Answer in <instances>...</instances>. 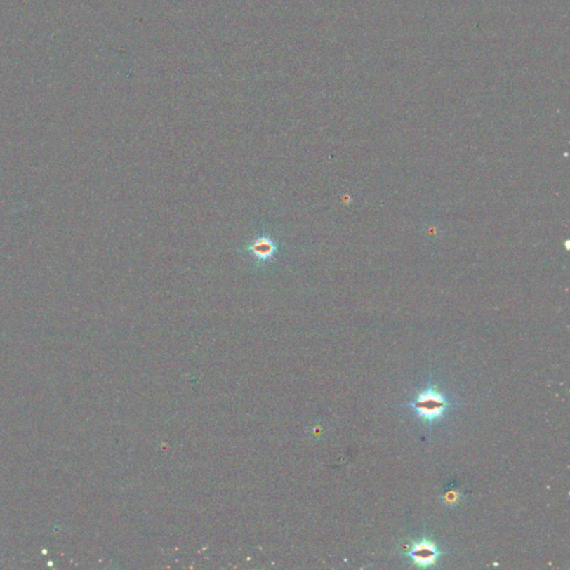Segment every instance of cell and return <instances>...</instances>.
I'll return each instance as SVG.
<instances>
[{"label": "cell", "mask_w": 570, "mask_h": 570, "mask_svg": "<svg viewBox=\"0 0 570 570\" xmlns=\"http://www.w3.org/2000/svg\"><path fill=\"white\" fill-rule=\"evenodd\" d=\"M458 501H459V492L449 491L446 492V496H444V501L448 505H455Z\"/></svg>", "instance_id": "obj_4"}, {"label": "cell", "mask_w": 570, "mask_h": 570, "mask_svg": "<svg viewBox=\"0 0 570 570\" xmlns=\"http://www.w3.org/2000/svg\"><path fill=\"white\" fill-rule=\"evenodd\" d=\"M244 251L252 256L256 263L267 264L277 258L280 246L277 239L271 235L262 234L251 239V242L245 245Z\"/></svg>", "instance_id": "obj_2"}, {"label": "cell", "mask_w": 570, "mask_h": 570, "mask_svg": "<svg viewBox=\"0 0 570 570\" xmlns=\"http://www.w3.org/2000/svg\"><path fill=\"white\" fill-rule=\"evenodd\" d=\"M442 555L436 543L428 539H423L419 543H412L409 556L413 560V564L419 567L427 568L436 564L439 556Z\"/></svg>", "instance_id": "obj_3"}, {"label": "cell", "mask_w": 570, "mask_h": 570, "mask_svg": "<svg viewBox=\"0 0 570 570\" xmlns=\"http://www.w3.org/2000/svg\"><path fill=\"white\" fill-rule=\"evenodd\" d=\"M449 406V402L444 395L439 392L435 387H428L427 390L418 395L411 404L418 416L428 423L440 419Z\"/></svg>", "instance_id": "obj_1"}]
</instances>
